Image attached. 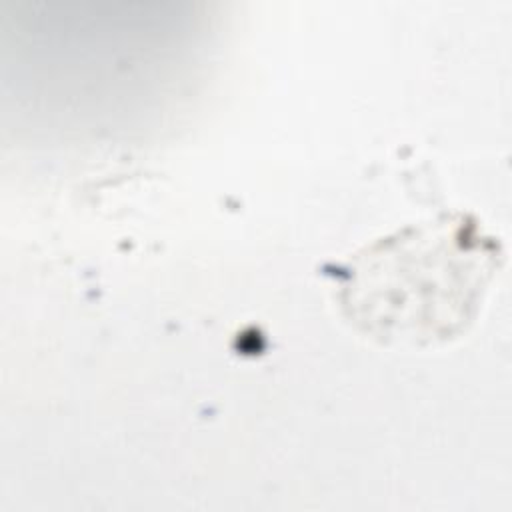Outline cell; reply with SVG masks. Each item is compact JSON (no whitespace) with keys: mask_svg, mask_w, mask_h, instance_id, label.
Wrapping results in <instances>:
<instances>
[{"mask_svg":"<svg viewBox=\"0 0 512 512\" xmlns=\"http://www.w3.org/2000/svg\"><path fill=\"white\" fill-rule=\"evenodd\" d=\"M494 256L496 244L476 224L446 216L384 238L350 260L342 302L380 340H446L480 302Z\"/></svg>","mask_w":512,"mask_h":512,"instance_id":"6da1fadb","label":"cell"}]
</instances>
